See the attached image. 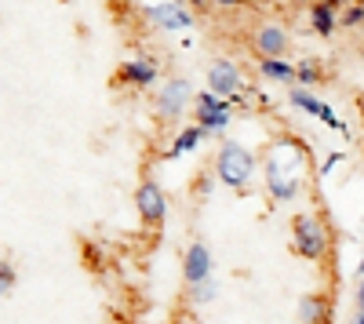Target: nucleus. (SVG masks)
<instances>
[{
	"mask_svg": "<svg viewBox=\"0 0 364 324\" xmlns=\"http://www.w3.org/2000/svg\"><path fill=\"white\" fill-rule=\"evenodd\" d=\"M343 161H346V153H328V157H324V164L317 168V175H321V179H328V175L336 171V168H339Z\"/></svg>",
	"mask_w": 364,
	"mask_h": 324,
	"instance_id": "412c9836",
	"label": "nucleus"
},
{
	"mask_svg": "<svg viewBox=\"0 0 364 324\" xmlns=\"http://www.w3.org/2000/svg\"><path fill=\"white\" fill-rule=\"evenodd\" d=\"M360 58H364V44H360Z\"/></svg>",
	"mask_w": 364,
	"mask_h": 324,
	"instance_id": "7c9ffc66",
	"label": "nucleus"
},
{
	"mask_svg": "<svg viewBox=\"0 0 364 324\" xmlns=\"http://www.w3.org/2000/svg\"><path fill=\"white\" fill-rule=\"evenodd\" d=\"M339 26L343 29H364V0H353L339 11Z\"/></svg>",
	"mask_w": 364,
	"mask_h": 324,
	"instance_id": "a211bd4d",
	"label": "nucleus"
},
{
	"mask_svg": "<svg viewBox=\"0 0 364 324\" xmlns=\"http://www.w3.org/2000/svg\"><path fill=\"white\" fill-rule=\"evenodd\" d=\"M182 277H186V288L190 284H204L215 277V255L204 241H190L186 252H182Z\"/></svg>",
	"mask_w": 364,
	"mask_h": 324,
	"instance_id": "f8f14e48",
	"label": "nucleus"
},
{
	"mask_svg": "<svg viewBox=\"0 0 364 324\" xmlns=\"http://www.w3.org/2000/svg\"><path fill=\"white\" fill-rule=\"evenodd\" d=\"M211 190H215V175H200V183H197V193L208 197Z\"/></svg>",
	"mask_w": 364,
	"mask_h": 324,
	"instance_id": "4be33fe9",
	"label": "nucleus"
},
{
	"mask_svg": "<svg viewBox=\"0 0 364 324\" xmlns=\"http://www.w3.org/2000/svg\"><path fill=\"white\" fill-rule=\"evenodd\" d=\"M259 171V153L252 146L237 142V139H223L219 153H215V179L230 190H245Z\"/></svg>",
	"mask_w": 364,
	"mask_h": 324,
	"instance_id": "f03ea898",
	"label": "nucleus"
},
{
	"mask_svg": "<svg viewBox=\"0 0 364 324\" xmlns=\"http://www.w3.org/2000/svg\"><path fill=\"white\" fill-rule=\"evenodd\" d=\"M295 313H299V324H328L331 320V299L324 291H310V296L299 299Z\"/></svg>",
	"mask_w": 364,
	"mask_h": 324,
	"instance_id": "4468645a",
	"label": "nucleus"
},
{
	"mask_svg": "<svg viewBox=\"0 0 364 324\" xmlns=\"http://www.w3.org/2000/svg\"><path fill=\"white\" fill-rule=\"evenodd\" d=\"M295 84H299V87H317V84H324V66L317 63V58H302V63H295Z\"/></svg>",
	"mask_w": 364,
	"mask_h": 324,
	"instance_id": "f3484780",
	"label": "nucleus"
},
{
	"mask_svg": "<svg viewBox=\"0 0 364 324\" xmlns=\"http://www.w3.org/2000/svg\"><path fill=\"white\" fill-rule=\"evenodd\" d=\"M291 4H310V0H291Z\"/></svg>",
	"mask_w": 364,
	"mask_h": 324,
	"instance_id": "c756f323",
	"label": "nucleus"
},
{
	"mask_svg": "<svg viewBox=\"0 0 364 324\" xmlns=\"http://www.w3.org/2000/svg\"><path fill=\"white\" fill-rule=\"evenodd\" d=\"M357 109H360V121H364V95L357 99Z\"/></svg>",
	"mask_w": 364,
	"mask_h": 324,
	"instance_id": "c85d7f7f",
	"label": "nucleus"
},
{
	"mask_svg": "<svg viewBox=\"0 0 364 324\" xmlns=\"http://www.w3.org/2000/svg\"><path fill=\"white\" fill-rule=\"evenodd\" d=\"M142 18L161 29V33H186V29L197 26L193 11L186 4H178V0H164V4H146L142 8Z\"/></svg>",
	"mask_w": 364,
	"mask_h": 324,
	"instance_id": "423d86ee",
	"label": "nucleus"
},
{
	"mask_svg": "<svg viewBox=\"0 0 364 324\" xmlns=\"http://www.w3.org/2000/svg\"><path fill=\"white\" fill-rule=\"evenodd\" d=\"M120 87H132V92H146L161 80V63L154 55H135L128 63L117 66V77H113Z\"/></svg>",
	"mask_w": 364,
	"mask_h": 324,
	"instance_id": "6e6552de",
	"label": "nucleus"
},
{
	"mask_svg": "<svg viewBox=\"0 0 364 324\" xmlns=\"http://www.w3.org/2000/svg\"><path fill=\"white\" fill-rule=\"evenodd\" d=\"M215 296H219V284H215V277L204 281V284H190V303H197V306L215 303Z\"/></svg>",
	"mask_w": 364,
	"mask_h": 324,
	"instance_id": "6ab92c4d",
	"label": "nucleus"
},
{
	"mask_svg": "<svg viewBox=\"0 0 364 324\" xmlns=\"http://www.w3.org/2000/svg\"><path fill=\"white\" fill-rule=\"evenodd\" d=\"M291 252L306 262H324L331 252V226L317 212L291 215Z\"/></svg>",
	"mask_w": 364,
	"mask_h": 324,
	"instance_id": "7ed1b4c3",
	"label": "nucleus"
},
{
	"mask_svg": "<svg viewBox=\"0 0 364 324\" xmlns=\"http://www.w3.org/2000/svg\"><path fill=\"white\" fill-rule=\"evenodd\" d=\"M310 150L295 135H277L262 150V190L273 204H295L306 190Z\"/></svg>",
	"mask_w": 364,
	"mask_h": 324,
	"instance_id": "f257e3e1",
	"label": "nucleus"
},
{
	"mask_svg": "<svg viewBox=\"0 0 364 324\" xmlns=\"http://www.w3.org/2000/svg\"><path fill=\"white\" fill-rule=\"evenodd\" d=\"M306 11H310V29L321 40H328L339 29V8L331 4V0H310Z\"/></svg>",
	"mask_w": 364,
	"mask_h": 324,
	"instance_id": "ddd939ff",
	"label": "nucleus"
},
{
	"mask_svg": "<svg viewBox=\"0 0 364 324\" xmlns=\"http://www.w3.org/2000/svg\"><path fill=\"white\" fill-rule=\"evenodd\" d=\"M331 4H336V8H339V11H343V8H346V4H353V0H331Z\"/></svg>",
	"mask_w": 364,
	"mask_h": 324,
	"instance_id": "cd10ccee",
	"label": "nucleus"
},
{
	"mask_svg": "<svg viewBox=\"0 0 364 324\" xmlns=\"http://www.w3.org/2000/svg\"><path fill=\"white\" fill-rule=\"evenodd\" d=\"M350 324H364V310H357V313L350 317Z\"/></svg>",
	"mask_w": 364,
	"mask_h": 324,
	"instance_id": "a878e982",
	"label": "nucleus"
},
{
	"mask_svg": "<svg viewBox=\"0 0 364 324\" xmlns=\"http://www.w3.org/2000/svg\"><path fill=\"white\" fill-rule=\"evenodd\" d=\"M211 4H215V8H245L248 0H211Z\"/></svg>",
	"mask_w": 364,
	"mask_h": 324,
	"instance_id": "5701e85b",
	"label": "nucleus"
},
{
	"mask_svg": "<svg viewBox=\"0 0 364 324\" xmlns=\"http://www.w3.org/2000/svg\"><path fill=\"white\" fill-rule=\"evenodd\" d=\"M15 284H18V274H15V266L8 259H0V299L4 296H11L15 291Z\"/></svg>",
	"mask_w": 364,
	"mask_h": 324,
	"instance_id": "aec40b11",
	"label": "nucleus"
},
{
	"mask_svg": "<svg viewBox=\"0 0 364 324\" xmlns=\"http://www.w3.org/2000/svg\"><path fill=\"white\" fill-rule=\"evenodd\" d=\"M252 51L255 58H284L291 51V33L281 26V22H259L252 29Z\"/></svg>",
	"mask_w": 364,
	"mask_h": 324,
	"instance_id": "1a4fd4ad",
	"label": "nucleus"
},
{
	"mask_svg": "<svg viewBox=\"0 0 364 324\" xmlns=\"http://www.w3.org/2000/svg\"><path fill=\"white\" fill-rule=\"evenodd\" d=\"M193 124H200L208 135H226V128L233 124V102L204 87L193 99Z\"/></svg>",
	"mask_w": 364,
	"mask_h": 324,
	"instance_id": "39448f33",
	"label": "nucleus"
},
{
	"mask_svg": "<svg viewBox=\"0 0 364 324\" xmlns=\"http://www.w3.org/2000/svg\"><path fill=\"white\" fill-rule=\"evenodd\" d=\"M360 277H364V255L357 259V266H353V281H360Z\"/></svg>",
	"mask_w": 364,
	"mask_h": 324,
	"instance_id": "393cba45",
	"label": "nucleus"
},
{
	"mask_svg": "<svg viewBox=\"0 0 364 324\" xmlns=\"http://www.w3.org/2000/svg\"><path fill=\"white\" fill-rule=\"evenodd\" d=\"M259 77L269 80V84H295V63L284 55V58H259Z\"/></svg>",
	"mask_w": 364,
	"mask_h": 324,
	"instance_id": "dca6fc26",
	"label": "nucleus"
},
{
	"mask_svg": "<svg viewBox=\"0 0 364 324\" xmlns=\"http://www.w3.org/2000/svg\"><path fill=\"white\" fill-rule=\"evenodd\" d=\"M204 80H208L211 92L223 95V99H237V95L248 92V87H245V73H240V66L233 63V58H211L208 70H204Z\"/></svg>",
	"mask_w": 364,
	"mask_h": 324,
	"instance_id": "0eeeda50",
	"label": "nucleus"
},
{
	"mask_svg": "<svg viewBox=\"0 0 364 324\" xmlns=\"http://www.w3.org/2000/svg\"><path fill=\"white\" fill-rule=\"evenodd\" d=\"M178 4H186V8H200L204 0H178Z\"/></svg>",
	"mask_w": 364,
	"mask_h": 324,
	"instance_id": "bb28decb",
	"label": "nucleus"
},
{
	"mask_svg": "<svg viewBox=\"0 0 364 324\" xmlns=\"http://www.w3.org/2000/svg\"><path fill=\"white\" fill-rule=\"evenodd\" d=\"M135 212L146 226H164L168 219V193L161 190V183L154 179H142L135 186Z\"/></svg>",
	"mask_w": 364,
	"mask_h": 324,
	"instance_id": "9b49d317",
	"label": "nucleus"
},
{
	"mask_svg": "<svg viewBox=\"0 0 364 324\" xmlns=\"http://www.w3.org/2000/svg\"><path fill=\"white\" fill-rule=\"evenodd\" d=\"M288 102L295 106V109H302V113H306V117H317V121L321 124H328V128H336L343 139H350V128L339 121V117H336V109H331L324 99H317L314 92H310V87H299V84H291L288 87Z\"/></svg>",
	"mask_w": 364,
	"mask_h": 324,
	"instance_id": "9d476101",
	"label": "nucleus"
},
{
	"mask_svg": "<svg viewBox=\"0 0 364 324\" xmlns=\"http://www.w3.org/2000/svg\"><path fill=\"white\" fill-rule=\"evenodd\" d=\"M353 303H357V310H364V277L357 281V291H353Z\"/></svg>",
	"mask_w": 364,
	"mask_h": 324,
	"instance_id": "b1692460",
	"label": "nucleus"
},
{
	"mask_svg": "<svg viewBox=\"0 0 364 324\" xmlns=\"http://www.w3.org/2000/svg\"><path fill=\"white\" fill-rule=\"evenodd\" d=\"M193 84L186 77H171L157 87V95H154V113H157V121L161 124H178L182 117H186V109H193Z\"/></svg>",
	"mask_w": 364,
	"mask_h": 324,
	"instance_id": "20e7f679",
	"label": "nucleus"
},
{
	"mask_svg": "<svg viewBox=\"0 0 364 324\" xmlns=\"http://www.w3.org/2000/svg\"><path fill=\"white\" fill-rule=\"evenodd\" d=\"M204 139H208V131H204L200 124H186V128H178V131H175V139H171V146L164 150V161H182V157H190Z\"/></svg>",
	"mask_w": 364,
	"mask_h": 324,
	"instance_id": "2eb2a0df",
	"label": "nucleus"
}]
</instances>
